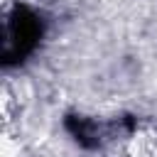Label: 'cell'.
<instances>
[{"instance_id":"cell-1","label":"cell","mask_w":157,"mask_h":157,"mask_svg":"<svg viewBox=\"0 0 157 157\" xmlns=\"http://www.w3.org/2000/svg\"><path fill=\"white\" fill-rule=\"evenodd\" d=\"M42 20L34 10H29L27 5H15L7 25H5V44H2V64L5 66H15L20 61H25L34 47L42 39Z\"/></svg>"},{"instance_id":"cell-2","label":"cell","mask_w":157,"mask_h":157,"mask_svg":"<svg viewBox=\"0 0 157 157\" xmlns=\"http://www.w3.org/2000/svg\"><path fill=\"white\" fill-rule=\"evenodd\" d=\"M64 125L74 135V140L78 145H83V147H96L98 145V128H96V123H91V120H86L81 115H69Z\"/></svg>"}]
</instances>
